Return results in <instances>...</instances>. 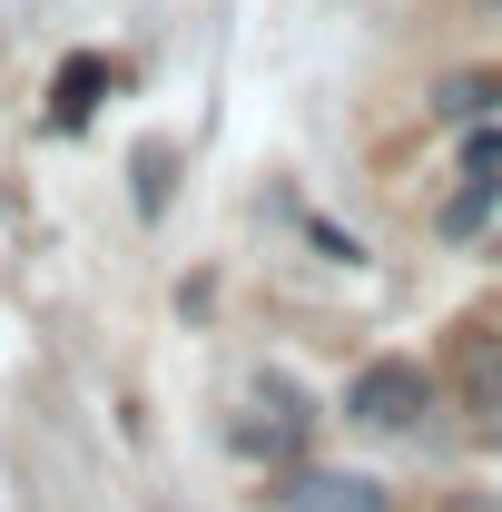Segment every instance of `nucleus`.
<instances>
[{"mask_svg": "<svg viewBox=\"0 0 502 512\" xmlns=\"http://www.w3.org/2000/svg\"><path fill=\"white\" fill-rule=\"evenodd\" d=\"M493 10H502V0H493Z\"/></svg>", "mask_w": 502, "mask_h": 512, "instance_id": "nucleus-10", "label": "nucleus"}, {"mask_svg": "<svg viewBox=\"0 0 502 512\" xmlns=\"http://www.w3.org/2000/svg\"><path fill=\"white\" fill-rule=\"evenodd\" d=\"M168 168H178V148H168V138H138V158H128V188H138V217H158V207H168Z\"/></svg>", "mask_w": 502, "mask_h": 512, "instance_id": "nucleus-6", "label": "nucleus"}, {"mask_svg": "<svg viewBox=\"0 0 502 512\" xmlns=\"http://www.w3.org/2000/svg\"><path fill=\"white\" fill-rule=\"evenodd\" d=\"M109 89H119V69L99 60V50H69V60H60V79H50V119H60V128H79L89 109H99V99H109Z\"/></svg>", "mask_w": 502, "mask_h": 512, "instance_id": "nucleus-4", "label": "nucleus"}, {"mask_svg": "<svg viewBox=\"0 0 502 512\" xmlns=\"http://www.w3.org/2000/svg\"><path fill=\"white\" fill-rule=\"evenodd\" d=\"M276 512H384V483H365V473H315V463H296V473L276 483Z\"/></svg>", "mask_w": 502, "mask_h": 512, "instance_id": "nucleus-2", "label": "nucleus"}, {"mask_svg": "<svg viewBox=\"0 0 502 512\" xmlns=\"http://www.w3.org/2000/svg\"><path fill=\"white\" fill-rule=\"evenodd\" d=\"M463 384H473V414H502V335H473Z\"/></svg>", "mask_w": 502, "mask_h": 512, "instance_id": "nucleus-7", "label": "nucleus"}, {"mask_svg": "<svg viewBox=\"0 0 502 512\" xmlns=\"http://www.w3.org/2000/svg\"><path fill=\"white\" fill-rule=\"evenodd\" d=\"M493 99H502L493 79H443V89H434V109H443V119H453V128H473V119H493Z\"/></svg>", "mask_w": 502, "mask_h": 512, "instance_id": "nucleus-9", "label": "nucleus"}, {"mask_svg": "<svg viewBox=\"0 0 502 512\" xmlns=\"http://www.w3.org/2000/svg\"><path fill=\"white\" fill-rule=\"evenodd\" d=\"M306 424H315V414H306V394H296L286 375L256 384V424H247V444L266 453V463H286V473H296V444H306Z\"/></svg>", "mask_w": 502, "mask_h": 512, "instance_id": "nucleus-3", "label": "nucleus"}, {"mask_svg": "<svg viewBox=\"0 0 502 512\" xmlns=\"http://www.w3.org/2000/svg\"><path fill=\"white\" fill-rule=\"evenodd\" d=\"M424 404H434V375L414 355H375V365H355V384H345V424H365V434H404Z\"/></svg>", "mask_w": 502, "mask_h": 512, "instance_id": "nucleus-1", "label": "nucleus"}, {"mask_svg": "<svg viewBox=\"0 0 502 512\" xmlns=\"http://www.w3.org/2000/svg\"><path fill=\"white\" fill-rule=\"evenodd\" d=\"M453 168H463V178H493V188H502V119H473V128H463Z\"/></svg>", "mask_w": 502, "mask_h": 512, "instance_id": "nucleus-8", "label": "nucleus"}, {"mask_svg": "<svg viewBox=\"0 0 502 512\" xmlns=\"http://www.w3.org/2000/svg\"><path fill=\"white\" fill-rule=\"evenodd\" d=\"M493 207H502L493 178H463V188L434 207V237H453V247H463V237H483V217H493Z\"/></svg>", "mask_w": 502, "mask_h": 512, "instance_id": "nucleus-5", "label": "nucleus"}]
</instances>
